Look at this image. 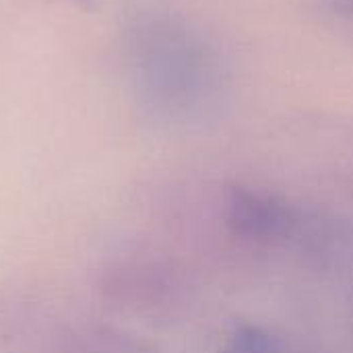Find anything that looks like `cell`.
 I'll use <instances>...</instances> for the list:
<instances>
[{
    "instance_id": "obj_2",
    "label": "cell",
    "mask_w": 353,
    "mask_h": 353,
    "mask_svg": "<svg viewBox=\"0 0 353 353\" xmlns=\"http://www.w3.org/2000/svg\"><path fill=\"white\" fill-rule=\"evenodd\" d=\"M225 223L240 240L259 246H275L296 232L298 215L277 194L238 186L228 194Z\"/></svg>"
},
{
    "instance_id": "obj_4",
    "label": "cell",
    "mask_w": 353,
    "mask_h": 353,
    "mask_svg": "<svg viewBox=\"0 0 353 353\" xmlns=\"http://www.w3.org/2000/svg\"><path fill=\"white\" fill-rule=\"evenodd\" d=\"M327 2L335 12L343 17H353V0H327Z\"/></svg>"
},
{
    "instance_id": "obj_3",
    "label": "cell",
    "mask_w": 353,
    "mask_h": 353,
    "mask_svg": "<svg viewBox=\"0 0 353 353\" xmlns=\"http://www.w3.org/2000/svg\"><path fill=\"white\" fill-rule=\"evenodd\" d=\"M221 353H290L288 345L269 331L252 325L238 327L225 341Z\"/></svg>"
},
{
    "instance_id": "obj_1",
    "label": "cell",
    "mask_w": 353,
    "mask_h": 353,
    "mask_svg": "<svg viewBox=\"0 0 353 353\" xmlns=\"http://www.w3.org/2000/svg\"><path fill=\"white\" fill-rule=\"evenodd\" d=\"M145 79L168 103L190 108L209 91L215 79V62L205 46L180 29H157L145 43Z\"/></svg>"
}]
</instances>
